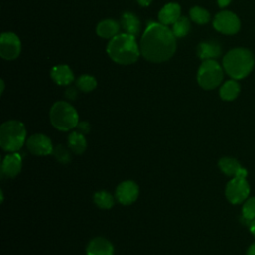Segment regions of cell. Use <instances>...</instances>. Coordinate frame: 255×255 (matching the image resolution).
Masks as SVG:
<instances>
[{
	"label": "cell",
	"mask_w": 255,
	"mask_h": 255,
	"mask_svg": "<svg viewBox=\"0 0 255 255\" xmlns=\"http://www.w3.org/2000/svg\"><path fill=\"white\" fill-rule=\"evenodd\" d=\"M171 29L160 22H150L139 42L141 56L151 63L168 61L176 51V40Z\"/></svg>",
	"instance_id": "obj_1"
},
{
	"label": "cell",
	"mask_w": 255,
	"mask_h": 255,
	"mask_svg": "<svg viewBox=\"0 0 255 255\" xmlns=\"http://www.w3.org/2000/svg\"><path fill=\"white\" fill-rule=\"evenodd\" d=\"M107 53L120 65H131L141 55L135 37L128 33H120L111 39L107 45Z\"/></svg>",
	"instance_id": "obj_2"
},
{
	"label": "cell",
	"mask_w": 255,
	"mask_h": 255,
	"mask_svg": "<svg viewBox=\"0 0 255 255\" xmlns=\"http://www.w3.org/2000/svg\"><path fill=\"white\" fill-rule=\"evenodd\" d=\"M254 65V56L246 48H234L227 52L222 60L224 72L234 80H241L247 77L252 72Z\"/></svg>",
	"instance_id": "obj_3"
},
{
	"label": "cell",
	"mask_w": 255,
	"mask_h": 255,
	"mask_svg": "<svg viewBox=\"0 0 255 255\" xmlns=\"http://www.w3.org/2000/svg\"><path fill=\"white\" fill-rule=\"evenodd\" d=\"M26 140V128L17 120L4 122L0 127V145L3 150L15 152L19 150Z\"/></svg>",
	"instance_id": "obj_4"
},
{
	"label": "cell",
	"mask_w": 255,
	"mask_h": 255,
	"mask_svg": "<svg viewBox=\"0 0 255 255\" xmlns=\"http://www.w3.org/2000/svg\"><path fill=\"white\" fill-rule=\"evenodd\" d=\"M49 116L52 126L62 131L70 130L79 124L78 112L70 103L65 101L54 103Z\"/></svg>",
	"instance_id": "obj_5"
},
{
	"label": "cell",
	"mask_w": 255,
	"mask_h": 255,
	"mask_svg": "<svg viewBox=\"0 0 255 255\" xmlns=\"http://www.w3.org/2000/svg\"><path fill=\"white\" fill-rule=\"evenodd\" d=\"M196 80L202 89L213 90L217 88L223 80V67L215 60L203 61L198 68Z\"/></svg>",
	"instance_id": "obj_6"
},
{
	"label": "cell",
	"mask_w": 255,
	"mask_h": 255,
	"mask_svg": "<svg viewBox=\"0 0 255 255\" xmlns=\"http://www.w3.org/2000/svg\"><path fill=\"white\" fill-rule=\"evenodd\" d=\"M250 192L246 177H232L225 186V196L232 204H239L248 198Z\"/></svg>",
	"instance_id": "obj_7"
},
{
	"label": "cell",
	"mask_w": 255,
	"mask_h": 255,
	"mask_svg": "<svg viewBox=\"0 0 255 255\" xmlns=\"http://www.w3.org/2000/svg\"><path fill=\"white\" fill-rule=\"evenodd\" d=\"M213 28L224 35H234L240 30V20L231 11L223 10L217 13L213 19Z\"/></svg>",
	"instance_id": "obj_8"
},
{
	"label": "cell",
	"mask_w": 255,
	"mask_h": 255,
	"mask_svg": "<svg viewBox=\"0 0 255 255\" xmlns=\"http://www.w3.org/2000/svg\"><path fill=\"white\" fill-rule=\"evenodd\" d=\"M21 53V41L13 32H3L0 36V56L4 60L12 61Z\"/></svg>",
	"instance_id": "obj_9"
},
{
	"label": "cell",
	"mask_w": 255,
	"mask_h": 255,
	"mask_svg": "<svg viewBox=\"0 0 255 255\" xmlns=\"http://www.w3.org/2000/svg\"><path fill=\"white\" fill-rule=\"evenodd\" d=\"M26 145L28 150L37 156H45L53 153V143L47 135L43 133H35L31 135L27 141Z\"/></svg>",
	"instance_id": "obj_10"
},
{
	"label": "cell",
	"mask_w": 255,
	"mask_h": 255,
	"mask_svg": "<svg viewBox=\"0 0 255 255\" xmlns=\"http://www.w3.org/2000/svg\"><path fill=\"white\" fill-rule=\"evenodd\" d=\"M116 198L123 205L133 203L139 194L138 185L132 180H125L116 188Z\"/></svg>",
	"instance_id": "obj_11"
},
{
	"label": "cell",
	"mask_w": 255,
	"mask_h": 255,
	"mask_svg": "<svg viewBox=\"0 0 255 255\" xmlns=\"http://www.w3.org/2000/svg\"><path fill=\"white\" fill-rule=\"evenodd\" d=\"M22 169V157L18 153H9L5 155L1 164L2 175L12 178L17 176Z\"/></svg>",
	"instance_id": "obj_12"
},
{
	"label": "cell",
	"mask_w": 255,
	"mask_h": 255,
	"mask_svg": "<svg viewBox=\"0 0 255 255\" xmlns=\"http://www.w3.org/2000/svg\"><path fill=\"white\" fill-rule=\"evenodd\" d=\"M218 166L220 170L227 176H241L246 177L247 176V170L240 164V162L229 156L221 157L218 161Z\"/></svg>",
	"instance_id": "obj_13"
},
{
	"label": "cell",
	"mask_w": 255,
	"mask_h": 255,
	"mask_svg": "<svg viewBox=\"0 0 255 255\" xmlns=\"http://www.w3.org/2000/svg\"><path fill=\"white\" fill-rule=\"evenodd\" d=\"M113 244L104 237L93 238L87 246V255H113Z\"/></svg>",
	"instance_id": "obj_14"
},
{
	"label": "cell",
	"mask_w": 255,
	"mask_h": 255,
	"mask_svg": "<svg viewBox=\"0 0 255 255\" xmlns=\"http://www.w3.org/2000/svg\"><path fill=\"white\" fill-rule=\"evenodd\" d=\"M181 15V8L179 4L170 2L165 4L158 12V21L163 25H172Z\"/></svg>",
	"instance_id": "obj_15"
},
{
	"label": "cell",
	"mask_w": 255,
	"mask_h": 255,
	"mask_svg": "<svg viewBox=\"0 0 255 255\" xmlns=\"http://www.w3.org/2000/svg\"><path fill=\"white\" fill-rule=\"evenodd\" d=\"M198 58L202 61L214 60L221 54V47L216 41H203L196 48Z\"/></svg>",
	"instance_id": "obj_16"
},
{
	"label": "cell",
	"mask_w": 255,
	"mask_h": 255,
	"mask_svg": "<svg viewBox=\"0 0 255 255\" xmlns=\"http://www.w3.org/2000/svg\"><path fill=\"white\" fill-rule=\"evenodd\" d=\"M50 76L59 86H69L74 81V74L68 65H57L51 69Z\"/></svg>",
	"instance_id": "obj_17"
},
{
	"label": "cell",
	"mask_w": 255,
	"mask_h": 255,
	"mask_svg": "<svg viewBox=\"0 0 255 255\" xmlns=\"http://www.w3.org/2000/svg\"><path fill=\"white\" fill-rule=\"evenodd\" d=\"M120 31V24L114 19H104L98 23L96 33L103 39H113Z\"/></svg>",
	"instance_id": "obj_18"
},
{
	"label": "cell",
	"mask_w": 255,
	"mask_h": 255,
	"mask_svg": "<svg viewBox=\"0 0 255 255\" xmlns=\"http://www.w3.org/2000/svg\"><path fill=\"white\" fill-rule=\"evenodd\" d=\"M121 25L125 30V33L134 37L140 32V21L137 16L131 12H125L122 15Z\"/></svg>",
	"instance_id": "obj_19"
},
{
	"label": "cell",
	"mask_w": 255,
	"mask_h": 255,
	"mask_svg": "<svg viewBox=\"0 0 255 255\" xmlns=\"http://www.w3.org/2000/svg\"><path fill=\"white\" fill-rule=\"evenodd\" d=\"M240 93V85L234 79L226 81L219 90V96L223 101H233L235 100Z\"/></svg>",
	"instance_id": "obj_20"
},
{
	"label": "cell",
	"mask_w": 255,
	"mask_h": 255,
	"mask_svg": "<svg viewBox=\"0 0 255 255\" xmlns=\"http://www.w3.org/2000/svg\"><path fill=\"white\" fill-rule=\"evenodd\" d=\"M68 146L76 154H82L87 148V140L85 135L78 131H72L68 136Z\"/></svg>",
	"instance_id": "obj_21"
},
{
	"label": "cell",
	"mask_w": 255,
	"mask_h": 255,
	"mask_svg": "<svg viewBox=\"0 0 255 255\" xmlns=\"http://www.w3.org/2000/svg\"><path fill=\"white\" fill-rule=\"evenodd\" d=\"M189 17L191 21L198 25H204L209 22L210 14L209 12L200 6H194L189 10Z\"/></svg>",
	"instance_id": "obj_22"
},
{
	"label": "cell",
	"mask_w": 255,
	"mask_h": 255,
	"mask_svg": "<svg viewBox=\"0 0 255 255\" xmlns=\"http://www.w3.org/2000/svg\"><path fill=\"white\" fill-rule=\"evenodd\" d=\"M190 30V22L187 17L180 16L171 27V31L173 32L176 38H182L188 34Z\"/></svg>",
	"instance_id": "obj_23"
},
{
	"label": "cell",
	"mask_w": 255,
	"mask_h": 255,
	"mask_svg": "<svg viewBox=\"0 0 255 255\" xmlns=\"http://www.w3.org/2000/svg\"><path fill=\"white\" fill-rule=\"evenodd\" d=\"M94 202L102 209H109L114 205V197L110 192L100 190L94 194Z\"/></svg>",
	"instance_id": "obj_24"
},
{
	"label": "cell",
	"mask_w": 255,
	"mask_h": 255,
	"mask_svg": "<svg viewBox=\"0 0 255 255\" xmlns=\"http://www.w3.org/2000/svg\"><path fill=\"white\" fill-rule=\"evenodd\" d=\"M76 85H77V88L80 91H82L84 93H89V92H92L93 90L96 89V87H97V80H96V78H94L91 75L84 74V75L80 76L77 79Z\"/></svg>",
	"instance_id": "obj_25"
},
{
	"label": "cell",
	"mask_w": 255,
	"mask_h": 255,
	"mask_svg": "<svg viewBox=\"0 0 255 255\" xmlns=\"http://www.w3.org/2000/svg\"><path fill=\"white\" fill-rule=\"evenodd\" d=\"M242 216L247 221H252L255 218V197H249L244 201Z\"/></svg>",
	"instance_id": "obj_26"
},
{
	"label": "cell",
	"mask_w": 255,
	"mask_h": 255,
	"mask_svg": "<svg viewBox=\"0 0 255 255\" xmlns=\"http://www.w3.org/2000/svg\"><path fill=\"white\" fill-rule=\"evenodd\" d=\"M53 155L59 162H61L63 164H66L71 160V155H70L69 150L62 144H58L54 147Z\"/></svg>",
	"instance_id": "obj_27"
},
{
	"label": "cell",
	"mask_w": 255,
	"mask_h": 255,
	"mask_svg": "<svg viewBox=\"0 0 255 255\" xmlns=\"http://www.w3.org/2000/svg\"><path fill=\"white\" fill-rule=\"evenodd\" d=\"M78 128V131L82 132L83 134H86V133H89L90 132V129H91V127H90V124L88 122H79V124L77 125L76 127Z\"/></svg>",
	"instance_id": "obj_28"
},
{
	"label": "cell",
	"mask_w": 255,
	"mask_h": 255,
	"mask_svg": "<svg viewBox=\"0 0 255 255\" xmlns=\"http://www.w3.org/2000/svg\"><path fill=\"white\" fill-rule=\"evenodd\" d=\"M65 96H66L67 99L73 101V100H75V99L77 98V96H78V91H77V89L74 88V87H69V88H67V90L65 91Z\"/></svg>",
	"instance_id": "obj_29"
},
{
	"label": "cell",
	"mask_w": 255,
	"mask_h": 255,
	"mask_svg": "<svg viewBox=\"0 0 255 255\" xmlns=\"http://www.w3.org/2000/svg\"><path fill=\"white\" fill-rule=\"evenodd\" d=\"M231 0H217V4L220 8H224L230 4Z\"/></svg>",
	"instance_id": "obj_30"
},
{
	"label": "cell",
	"mask_w": 255,
	"mask_h": 255,
	"mask_svg": "<svg viewBox=\"0 0 255 255\" xmlns=\"http://www.w3.org/2000/svg\"><path fill=\"white\" fill-rule=\"evenodd\" d=\"M246 255H255V242L248 247Z\"/></svg>",
	"instance_id": "obj_31"
},
{
	"label": "cell",
	"mask_w": 255,
	"mask_h": 255,
	"mask_svg": "<svg viewBox=\"0 0 255 255\" xmlns=\"http://www.w3.org/2000/svg\"><path fill=\"white\" fill-rule=\"evenodd\" d=\"M137 3L142 7H147L153 0H136Z\"/></svg>",
	"instance_id": "obj_32"
},
{
	"label": "cell",
	"mask_w": 255,
	"mask_h": 255,
	"mask_svg": "<svg viewBox=\"0 0 255 255\" xmlns=\"http://www.w3.org/2000/svg\"><path fill=\"white\" fill-rule=\"evenodd\" d=\"M249 230H250V232L255 236V218H254L252 221H250Z\"/></svg>",
	"instance_id": "obj_33"
},
{
	"label": "cell",
	"mask_w": 255,
	"mask_h": 255,
	"mask_svg": "<svg viewBox=\"0 0 255 255\" xmlns=\"http://www.w3.org/2000/svg\"><path fill=\"white\" fill-rule=\"evenodd\" d=\"M0 83H1V90H0V93L2 94V93H3V91H4V87H5V85H4V81H3V80H1V81H0Z\"/></svg>",
	"instance_id": "obj_34"
}]
</instances>
